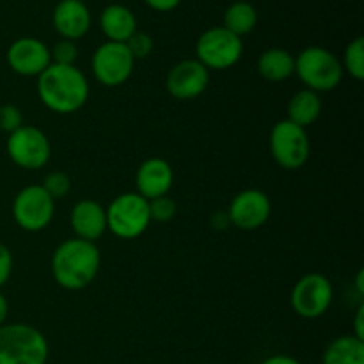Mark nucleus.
Segmentation results:
<instances>
[{"label":"nucleus","mask_w":364,"mask_h":364,"mask_svg":"<svg viewBox=\"0 0 364 364\" xmlns=\"http://www.w3.org/2000/svg\"><path fill=\"white\" fill-rule=\"evenodd\" d=\"M102 255L95 242L73 237L57 245L52 255V276L60 288L78 291L96 279Z\"/></svg>","instance_id":"f257e3e1"},{"label":"nucleus","mask_w":364,"mask_h":364,"mask_svg":"<svg viewBox=\"0 0 364 364\" xmlns=\"http://www.w3.org/2000/svg\"><path fill=\"white\" fill-rule=\"evenodd\" d=\"M38 96L55 114H73L89 98V82L77 66L50 64L38 77Z\"/></svg>","instance_id":"f03ea898"},{"label":"nucleus","mask_w":364,"mask_h":364,"mask_svg":"<svg viewBox=\"0 0 364 364\" xmlns=\"http://www.w3.org/2000/svg\"><path fill=\"white\" fill-rule=\"evenodd\" d=\"M48 341L28 323L0 326V364H46Z\"/></svg>","instance_id":"7ed1b4c3"},{"label":"nucleus","mask_w":364,"mask_h":364,"mask_svg":"<svg viewBox=\"0 0 364 364\" xmlns=\"http://www.w3.org/2000/svg\"><path fill=\"white\" fill-rule=\"evenodd\" d=\"M295 75L306 85L304 89L315 92L333 91L343 78L341 60L331 50L322 46H308L295 57Z\"/></svg>","instance_id":"20e7f679"},{"label":"nucleus","mask_w":364,"mask_h":364,"mask_svg":"<svg viewBox=\"0 0 364 364\" xmlns=\"http://www.w3.org/2000/svg\"><path fill=\"white\" fill-rule=\"evenodd\" d=\"M107 213V230L121 240H134L151 224L149 203L137 192H124L110 201Z\"/></svg>","instance_id":"39448f33"},{"label":"nucleus","mask_w":364,"mask_h":364,"mask_svg":"<svg viewBox=\"0 0 364 364\" xmlns=\"http://www.w3.org/2000/svg\"><path fill=\"white\" fill-rule=\"evenodd\" d=\"M196 59L206 70H230L244 55V43L242 38L235 36L228 28L212 27L199 36L196 43Z\"/></svg>","instance_id":"423d86ee"},{"label":"nucleus","mask_w":364,"mask_h":364,"mask_svg":"<svg viewBox=\"0 0 364 364\" xmlns=\"http://www.w3.org/2000/svg\"><path fill=\"white\" fill-rule=\"evenodd\" d=\"M270 155L274 162L287 171H297L308 162L311 144L306 128L283 119L270 130Z\"/></svg>","instance_id":"0eeeda50"},{"label":"nucleus","mask_w":364,"mask_h":364,"mask_svg":"<svg viewBox=\"0 0 364 364\" xmlns=\"http://www.w3.org/2000/svg\"><path fill=\"white\" fill-rule=\"evenodd\" d=\"M7 155L14 166L25 171H38L48 164L52 156V144L45 132L23 124L16 132L7 135Z\"/></svg>","instance_id":"6e6552de"},{"label":"nucleus","mask_w":364,"mask_h":364,"mask_svg":"<svg viewBox=\"0 0 364 364\" xmlns=\"http://www.w3.org/2000/svg\"><path fill=\"white\" fill-rule=\"evenodd\" d=\"M55 215V201L41 185L23 187L13 201V219L28 233H38L50 226Z\"/></svg>","instance_id":"1a4fd4ad"},{"label":"nucleus","mask_w":364,"mask_h":364,"mask_svg":"<svg viewBox=\"0 0 364 364\" xmlns=\"http://www.w3.org/2000/svg\"><path fill=\"white\" fill-rule=\"evenodd\" d=\"M334 288L329 277L311 272L295 283L290 295V304L299 316L308 320L320 318L333 304Z\"/></svg>","instance_id":"9d476101"},{"label":"nucleus","mask_w":364,"mask_h":364,"mask_svg":"<svg viewBox=\"0 0 364 364\" xmlns=\"http://www.w3.org/2000/svg\"><path fill=\"white\" fill-rule=\"evenodd\" d=\"M135 59L124 43L105 41L95 50L91 70L96 80L105 87H119L127 84L134 73Z\"/></svg>","instance_id":"9b49d317"},{"label":"nucleus","mask_w":364,"mask_h":364,"mask_svg":"<svg viewBox=\"0 0 364 364\" xmlns=\"http://www.w3.org/2000/svg\"><path fill=\"white\" fill-rule=\"evenodd\" d=\"M272 213V203L263 191L258 188H245L238 192L230 203L228 217L231 226H237L242 231H255L265 226Z\"/></svg>","instance_id":"f8f14e48"},{"label":"nucleus","mask_w":364,"mask_h":364,"mask_svg":"<svg viewBox=\"0 0 364 364\" xmlns=\"http://www.w3.org/2000/svg\"><path fill=\"white\" fill-rule=\"evenodd\" d=\"M210 71L198 59H183L174 64L166 77V89L180 102L196 100L208 89Z\"/></svg>","instance_id":"ddd939ff"},{"label":"nucleus","mask_w":364,"mask_h":364,"mask_svg":"<svg viewBox=\"0 0 364 364\" xmlns=\"http://www.w3.org/2000/svg\"><path fill=\"white\" fill-rule=\"evenodd\" d=\"M7 64L20 77H39L52 64L50 48L38 38H18L7 48Z\"/></svg>","instance_id":"4468645a"},{"label":"nucleus","mask_w":364,"mask_h":364,"mask_svg":"<svg viewBox=\"0 0 364 364\" xmlns=\"http://www.w3.org/2000/svg\"><path fill=\"white\" fill-rule=\"evenodd\" d=\"M174 183V171L167 160L160 156H151L144 160L139 166L135 174V185H137V194L151 201L160 196L169 194L171 187Z\"/></svg>","instance_id":"2eb2a0df"},{"label":"nucleus","mask_w":364,"mask_h":364,"mask_svg":"<svg viewBox=\"0 0 364 364\" xmlns=\"http://www.w3.org/2000/svg\"><path fill=\"white\" fill-rule=\"evenodd\" d=\"M52 23L60 38L77 41L91 28V13L82 0H60L53 7Z\"/></svg>","instance_id":"dca6fc26"},{"label":"nucleus","mask_w":364,"mask_h":364,"mask_svg":"<svg viewBox=\"0 0 364 364\" xmlns=\"http://www.w3.org/2000/svg\"><path fill=\"white\" fill-rule=\"evenodd\" d=\"M70 224L75 237L80 240L96 242L107 231L105 208L95 199H82L71 208Z\"/></svg>","instance_id":"f3484780"},{"label":"nucleus","mask_w":364,"mask_h":364,"mask_svg":"<svg viewBox=\"0 0 364 364\" xmlns=\"http://www.w3.org/2000/svg\"><path fill=\"white\" fill-rule=\"evenodd\" d=\"M100 28L107 41L127 43L137 32V18L128 7L110 4L100 14Z\"/></svg>","instance_id":"a211bd4d"},{"label":"nucleus","mask_w":364,"mask_h":364,"mask_svg":"<svg viewBox=\"0 0 364 364\" xmlns=\"http://www.w3.org/2000/svg\"><path fill=\"white\" fill-rule=\"evenodd\" d=\"M259 77L269 82H284L295 75V57L284 48H269L258 57Z\"/></svg>","instance_id":"6ab92c4d"},{"label":"nucleus","mask_w":364,"mask_h":364,"mask_svg":"<svg viewBox=\"0 0 364 364\" xmlns=\"http://www.w3.org/2000/svg\"><path fill=\"white\" fill-rule=\"evenodd\" d=\"M288 121L299 124L302 128H308L315 123L322 114V98L318 92L309 91V89H302V91L295 92L288 102Z\"/></svg>","instance_id":"aec40b11"},{"label":"nucleus","mask_w":364,"mask_h":364,"mask_svg":"<svg viewBox=\"0 0 364 364\" xmlns=\"http://www.w3.org/2000/svg\"><path fill=\"white\" fill-rule=\"evenodd\" d=\"M323 364H364V341L350 336H340L331 341L323 352Z\"/></svg>","instance_id":"412c9836"},{"label":"nucleus","mask_w":364,"mask_h":364,"mask_svg":"<svg viewBox=\"0 0 364 364\" xmlns=\"http://www.w3.org/2000/svg\"><path fill=\"white\" fill-rule=\"evenodd\" d=\"M256 23H258V13H256L255 6L251 2H245V0H237L224 13L223 27L233 32L238 38L251 34Z\"/></svg>","instance_id":"4be33fe9"},{"label":"nucleus","mask_w":364,"mask_h":364,"mask_svg":"<svg viewBox=\"0 0 364 364\" xmlns=\"http://www.w3.org/2000/svg\"><path fill=\"white\" fill-rule=\"evenodd\" d=\"M341 66H343V71H347L355 80L364 78V39L361 36L347 45Z\"/></svg>","instance_id":"5701e85b"},{"label":"nucleus","mask_w":364,"mask_h":364,"mask_svg":"<svg viewBox=\"0 0 364 364\" xmlns=\"http://www.w3.org/2000/svg\"><path fill=\"white\" fill-rule=\"evenodd\" d=\"M149 203V217L151 220H156V223H169V220L174 219L178 212V205L173 198L167 196H160V198L151 199Z\"/></svg>","instance_id":"b1692460"},{"label":"nucleus","mask_w":364,"mask_h":364,"mask_svg":"<svg viewBox=\"0 0 364 364\" xmlns=\"http://www.w3.org/2000/svg\"><path fill=\"white\" fill-rule=\"evenodd\" d=\"M41 187L45 188L46 194H48L53 201H57V199L64 198V196L70 192L71 180L66 173H63V171H52V173L46 174Z\"/></svg>","instance_id":"393cba45"},{"label":"nucleus","mask_w":364,"mask_h":364,"mask_svg":"<svg viewBox=\"0 0 364 364\" xmlns=\"http://www.w3.org/2000/svg\"><path fill=\"white\" fill-rule=\"evenodd\" d=\"M53 64H63V66H75V60L78 57V48L75 41H68V39H60L53 45L50 50Z\"/></svg>","instance_id":"a878e982"},{"label":"nucleus","mask_w":364,"mask_h":364,"mask_svg":"<svg viewBox=\"0 0 364 364\" xmlns=\"http://www.w3.org/2000/svg\"><path fill=\"white\" fill-rule=\"evenodd\" d=\"M124 45H127L128 52L132 53V57H134L135 60L146 59V57L153 52V38L141 31L135 32Z\"/></svg>","instance_id":"bb28decb"},{"label":"nucleus","mask_w":364,"mask_h":364,"mask_svg":"<svg viewBox=\"0 0 364 364\" xmlns=\"http://www.w3.org/2000/svg\"><path fill=\"white\" fill-rule=\"evenodd\" d=\"M20 127H23L21 110L16 105H13V103H6V105L0 107V130L9 135L16 132Z\"/></svg>","instance_id":"cd10ccee"},{"label":"nucleus","mask_w":364,"mask_h":364,"mask_svg":"<svg viewBox=\"0 0 364 364\" xmlns=\"http://www.w3.org/2000/svg\"><path fill=\"white\" fill-rule=\"evenodd\" d=\"M11 272H13V255L9 249L0 242V288L9 281Z\"/></svg>","instance_id":"c85d7f7f"},{"label":"nucleus","mask_w":364,"mask_h":364,"mask_svg":"<svg viewBox=\"0 0 364 364\" xmlns=\"http://www.w3.org/2000/svg\"><path fill=\"white\" fill-rule=\"evenodd\" d=\"M144 4L151 7L153 11H159V13H169L180 6L181 0H144Z\"/></svg>","instance_id":"c756f323"},{"label":"nucleus","mask_w":364,"mask_h":364,"mask_svg":"<svg viewBox=\"0 0 364 364\" xmlns=\"http://www.w3.org/2000/svg\"><path fill=\"white\" fill-rule=\"evenodd\" d=\"M354 338H358V340L364 341V306L361 304L358 309V315H355V320H354V334H352Z\"/></svg>","instance_id":"7c9ffc66"},{"label":"nucleus","mask_w":364,"mask_h":364,"mask_svg":"<svg viewBox=\"0 0 364 364\" xmlns=\"http://www.w3.org/2000/svg\"><path fill=\"white\" fill-rule=\"evenodd\" d=\"M262 364H302V363L297 361L295 358H291V355L276 354V355H270V358H267Z\"/></svg>","instance_id":"2f4dec72"},{"label":"nucleus","mask_w":364,"mask_h":364,"mask_svg":"<svg viewBox=\"0 0 364 364\" xmlns=\"http://www.w3.org/2000/svg\"><path fill=\"white\" fill-rule=\"evenodd\" d=\"M7 315H9V302H7L6 295L0 291V326H4V323H6Z\"/></svg>","instance_id":"473e14b6"},{"label":"nucleus","mask_w":364,"mask_h":364,"mask_svg":"<svg viewBox=\"0 0 364 364\" xmlns=\"http://www.w3.org/2000/svg\"><path fill=\"white\" fill-rule=\"evenodd\" d=\"M355 288H358V294L364 295V272L359 270L358 277H355Z\"/></svg>","instance_id":"72a5a7b5"}]
</instances>
